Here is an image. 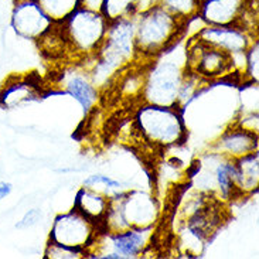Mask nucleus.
I'll return each instance as SVG.
<instances>
[{"instance_id":"1","label":"nucleus","mask_w":259,"mask_h":259,"mask_svg":"<svg viewBox=\"0 0 259 259\" xmlns=\"http://www.w3.org/2000/svg\"><path fill=\"white\" fill-rule=\"evenodd\" d=\"M149 63V67L143 70L142 104L176 106L183 82L189 74L186 38L175 42Z\"/></svg>"},{"instance_id":"2","label":"nucleus","mask_w":259,"mask_h":259,"mask_svg":"<svg viewBox=\"0 0 259 259\" xmlns=\"http://www.w3.org/2000/svg\"><path fill=\"white\" fill-rule=\"evenodd\" d=\"M135 136L153 150H170L186 145L189 138L183 111L176 106L142 104L132 119Z\"/></svg>"},{"instance_id":"3","label":"nucleus","mask_w":259,"mask_h":259,"mask_svg":"<svg viewBox=\"0 0 259 259\" xmlns=\"http://www.w3.org/2000/svg\"><path fill=\"white\" fill-rule=\"evenodd\" d=\"M135 21L136 60L150 61L184 38V24L157 5L138 12Z\"/></svg>"},{"instance_id":"4","label":"nucleus","mask_w":259,"mask_h":259,"mask_svg":"<svg viewBox=\"0 0 259 259\" xmlns=\"http://www.w3.org/2000/svg\"><path fill=\"white\" fill-rule=\"evenodd\" d=\"M160 218L161 205L157 197L145 190H123L109 197V208L102 230L119 232L156 228Z\"/></svg>"},{"instance_id":"5","label":"nucleus","mask_w":259,"mask_h":259,"mask_svg":"<svg viewBox=\"0 0 259 259\" xmlns=\"http://www.w3.org/2000/svg\"><path fill=\"white\" fill-rule=\"evenodd\" d=\"M108 20L98 9L84 5L77 9L68 19L56 24L60 46L81 58H95L104 42Z\"/></svg>"},{"instance_id":"6","label":"nucleus","mask_w":259,"mask_h":259,"mask_svg":"<svg viewBox=\"0 0 259 259\" xmlns=\"http://www.w3.org/2000/svg\"><path fill=\"white\" fill-rule=\"evenodd\" d=\"M95 70L91 75L92 82L108 79L116 71H122L136 60L135 44V21L133 19L112 21L108 24L105 38L95 56Z\"/></svg>"},{"instance_id":"7","label":"nucleus","mask_w":259,"mask_h":259,"mask_svg":"<svg viewBox=\"0 0 259 259\" xmlns=\"http://www.w3.org/2000/svg\"><path fill=\"white\" fill-rule=\"evenodd\" d=\"M154 228L109 232L101 230L87 256L101 259H136L153 246Z\"/></svg>"},{"instance_id":"8","label":"nucleus","mask_w":259,"mask_h":259,"mask_svg":"<svg viewBox=\"0 0 259 259\" xmlns=\"http://www.w3.org/2000/svg\"><path fill=\"white\" fill-rule=\"evenodd\" d=\"M255 0H201L198 17L207 26H239L256 31Z\"/></svg>"},{"instance_id":"9","label":"nucleus","mask_w":259,"mask_h":259,"mask_svg":"<svg viewBox=\"0 0 259 259\" xmlns=\"http://www.w3.org/2000/svg\"><path fill=\"white\" fill-rule=\"evenodd\" d=\"M101 230L102 228L98 224L72 208L68 212L57 215L50 231L49 242L82 251L87 258V252Z\"/></svg>"},{"instance_id":"10","label":"nucleus","mask_w":259,"mask_h":259,"mask_svg":"<svg viewBox=\"0 0 259 259\" xmlns=\"http://www.w3.org/2000/svg\"><path fill=\"white\" fill-rule=\"evenodd\" d=\"M187 70L205 82L231 75L235 71L234 57L224 51L205 46L196 37L186 38Z\"/></svg>"},{"instance_id":"11","label":"nucleus","mask_w":259,"mask_h":259,"mask_svg":"<svg viewBox=\"0 0 259 259\" xmlns=\"http://www.w3.org/2000/svg\"><path fill=\"white\" fill-rule=\"evenodd\" d=\"M10 26L21 38L40 42L56 24L44 13L37 0H14Z\"/></svg>"},{"instance_id":"12","label":"nucleus","mask_w":259,"mask_h":259,"mask_svg":"<svg viewBox=\"0 0 259 259\" xmlns=\"http://www.w3.org/2000/svg\"><path fill=\"white\" fill-rule=\"evenodd\" d=\"M194 37L205 46H210L230 54L234 57V60H237V57L245 56L246 50L258 38L256 31L246 30L239 26H207V24H204L194 34Z\"/></svg>"},{"instance_id":"13","label":"nucleus","mask_w":259,"mask_h":259,"mask_svg":"<svg viewBox=\"0 0 259 259\" xmlns=\"http://www.w3.org/2000/svg\"><path fill=\"white\" fill-rule=\"evenodd\" d=\"M258 133L249 132L232 123L218 136L212 143L211 152L221 154L228 159H238L246 154L258 152Z\"/></svg>"},{"instance_id":"14","label":"nucleus","mask_w":259,"mask_h":259,"mask_svg":"<svg viewBox=\"0 0 259 259\" xmlns=\"http://www.w3.org/2000/svg\"><path fill=\"white\" fill-rule=\"evenodd\" d=\"M63 88L67 94L82 106L85 115L91 112L99 99L97 85L92 82L91 75L81 71H71L65 74L63 79Z\"/></svg>"},{"instance_id":"15","label":"nucleus","mask_w":259,"mask_h":259,"mask_svg":"<svg viewBox=\"0 0 259 259\" xmlns=\"http://www.w3.org/2000/svg\"><path fill=\"white\" fill-rule=\"evenodd\" d=\"M234 182L239 197L253 196L259 187L258 152L234 159Z\"/></svg>"},{"instance_id":"16","label":"nucleus","mask_w":259,"mask_h":259,"mask_svg":"<svg viewBox=\"0 0 259 259\" xmlns=\"http://www.w3.org/2000/svg\"><path fill=\"white\" fill-rule=\"evenodd\" d=\"M74 208L104 228V221L109 208V197L98 190L84 186L75 196Z\"/></svg>"},{"instance_id":"17","label":"nucleus","mask_w":259,"mask_h":259,"mask_svg":"<svg viewBox=\"0 0 259 259\" xmlns=\"http://www.w3.org/2000/svg\"><path fill=\"white\" fill-rule=\"evenodd\" d=\"M38 91L31 81L23 78H12L9 79L0 90V105L6 109L19 108L23 104H27L38 98Z\"/></svg>"},{"instance_id":"18","label":"nucleus","mask_w":259,"mask_h":259,"mask_svg":"<svg viewBox=\"0 0 259 259\" xmlns=\"http://www.w3.org/2000/svg\"><path fill=\"white\" fill-rule=\"evenodd\" d=\"M98 10L108 23L133 19L140 10V0H101Z\"/></svg>"},{"instance_id":"19","label":"nucleus","mask_w":259,"mask_h":259,"mask_svg":"<svg viewBox=\"0 0 259 259\" xmlns=\"http://www.w3.org/2000/svg\"><path fill=\"white\" fill-rule=\"evenodd\" d=\"M37 3L54 24L63 23L77 9L87 5L85 0H37Z\"/></svg>"},{"instance_id":"20","label":"nucleus","mask_w":259,"mask_h":259,"mask_svg":"<svg viewBox=\"0 0 259 259\" xmlns=\"http://www.w3.org/2000/svg\"><path fill=\"white\" fill-rule=\"evenodd\" d=\"M154 5L164 9L177 20L186 23L198 14L201 0H154Z\"/></svg>"},{"instance_id":"21","label":"nucleus","mask_w":259,"mask_h":259,"mask_svg":"<svg viewBox=\"0 0 259 259\" xmlns=\"http://www.w3.org/2000/svg\"><path fill=\"white\" fill-rule=\"evenodd\" d=\"M244 82L258 84L259 82V42L258 38L249 46L244 57Z\"/></svg>"},{"instance_id":"22","label":"nucleus","mask_w":259,"mask_h":259,"mask_svg":"<svg viewBox=\"0 0 259 259\" xmlns=\"http://www.w3.org/2000/svg\"><path fill=\"white\" fill-rule=\"evenodd\" d=\"M46 258L47 259H79L85 258V253L78 249H72L68 246L58 245L54 242H47L46 246Z\"/></svg>"},{"instance_id":"23","label":"nucleus","mask_w":259,"mask_h":259,"mask_svg":"<svg viewBox=\"0 0 259 259\" xmlns=\"http://www.w3.org/2000/svg\"><path fill=\"white\" fill-rule=\"evenodd\" d=\"M41 220V211L38 208H31L28 210L20 221L16 224V228L17 230H27V228H31L34 227L35 224H38V221Z\"/></svg>"},{"instance_id":"24","label":"nucleus","mask_w":259,"mask_h":259,"mask_svg":"<svg viewBox=\"0 0 259 259\" xmlns=\"http://www.w3.org/2000/svg\"><path fill=\"white\" fill-rule=\"evenodd\" d=\"M12 189H13V186L10 183L0 182V201L12 193Z\"/></svg>"}]
</instances>
